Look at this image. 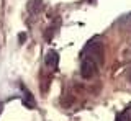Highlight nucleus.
Wrapping results in <instances>:
<instances>
[{
    "label": "nucleus",
    "instance_id": "obj_1",
    "mask_svg": "<svg viewBox=\"0 0 131 121\" xmlns=\"http://www.w3.org/2000/svg\"><path fill=\"white\" fill-rule=\"evenodd\" d=\"M98 67L100 64L95 59L89 57V56H82V62H80V74L84 79H93L98 74Z\"/></svg>",
    "mask_w": 131,
    "mask_h": 121
},
{
    "label": "nucleus",
    "instance_id": "obj_6",
    "mask_svg": "<svg viewBox=\"0 0 131 121\" xmlns=\"http://www.w3.org/2000/svg\"><path fill=\"white\" fill-rule=\"evenodd\" d=\"M0 113H2V103H0Z\"/></svg>",
    "mask_w": 131,
    "mask_h": 121
},
{
    "label": "nucleus",
    "instance_id": "obj_2",
    "mask_svg": "<svg viewBox=\"0 0 131 121\" xmlns=\"http://www.w3.org/2000/svg\"><path fill=\"white\" fill-rule=\"evenodd\" d=\"M57 62H59V54H57L56 51H49L46 54V57H44V64H46L48 69L54 70L57 67Z\"/></svg>",
    "mask_w": 131,
    "mask_h": 121
},
{
    "label": "nucleus",
    "instance_id": "obj_3",
    "mask_svg": "<svg viewBox=\"0 0 131 121\" xmlns=\"http://www.w3.org/2000/svg\"><path fill=\"white\" fill-rule=\"evenodd\" d=\"M21 92H23V103L26 105L28 108H35V98H33V95L30 93V90H28L26 87H21Z\"/></svg>",
    "mask_w": 131,
    "mask_h": 121
},
{
    "label": "nucleus",
    "instance_id": "obj_4",
    "mask_svg": "<svg viewBox=\"0 0 131 121\" xmlns=\"http://www.w3.org/2000/svg\"><path fill=\"white\" fill-rule=\"evenodd\" d=\"M116 121H131V110H129V108L125 113H121V115L116 118Z\"/></svg>",
    "mask_w": 131,
    "mask_h": 121
},
{
    "label": "nucleus",
    "instance_id": "obj_5",
    "mask_svg": "<svg viewBox=\"0 0 131 121\" xmlns=\"http://www.w3.org/2000/svg\"><path fill=\"white\" fill-rule=\"evenodd\" d=\"M128 79H129V82H131V70L128 72Z\"/></svg>",
    "mask_w": 131,
    "mask_h": 121
}]
</instances>
